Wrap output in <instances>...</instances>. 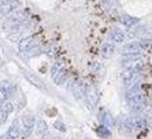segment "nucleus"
Listing matches in <instances>:
<instances>
[{
	"label": "nucleus",
	"mask_w": 152,
	"mask_h": 139,
	"mask_svg": "<svg viewBox=\"0 0 152 139\" xmlns=\"http://www.w3.org/2000/svg\"><path fill=\"white\" fill-rule=\"evenodd\" d=\"M126 104L133 113H140L147 106V98L141 89V83L126 89Z\"/></svg>",
	"instance_id": "nucleus-1"
},
{
	"label": "nucleus",
	"mask_w": 152,
	"mask_h": 139,
	"mask_svg": "<svg viewBox=\"0 0 152 139\" xmlns=\"http://www.w3.org/2000/svg\"><path fill=\"white\" fill-rule=\"evenodd\" d=\"M147 127V120L142 117L140 113H133L132 116L126 117L121 124V131L125 134H132V132H138Z\"/></svg>",
	"instance_id": "nucleus-2"
},
{
	"label": "nucleus",
	"mask_w": 152,
	"mask_h": 139,
	"mask_svg": "<svg viewBox=\"0 0 152 139\" xmlns=\"http://www.w3.org/2000/svg\"><path fill=\"white\" fill-rule=\"evenodd\" d=\"M152 45L151 38H138L134 41H130L125 44L121 48V53L122 55H132V53H142L144 51L149 49V46Z\"/></svg>",
	"instance_id": "nucleus-3"
},
{
	"label": "nucleus",
	"mask_w": 152,
	"mask_h": 139,
	"mask_svg": "<svg viewBox=\"0 0 152 139\" xmlns=\"http://www.w3.org/2000/svg\"><path fill=\"white\" fill-rule=\"evenodd\" d=\"M121 66L125 71H137L141 70L144 66L141 53H132V55H122Z\"/></svg>",
	"instance_id": "nucleus-4"
},
{
	"label": "nucleus",
	"mask_w": 152,
	"mask_h": 139,
	"mask_svg": "<svg viewBox=\"0 0 152 139\" xmlns=\"http://www.w3.org/2000/svg\"><path fill=\"white\" fill-rule=\"evenodd\" d=\"M122 80H124V85L126 86V89L130 86H134V85H140L142 82L141 70H137V71H125Z\"/></svg>",
	"instance_id": "nucleus-5"
},
{
	"label": "nucleus",
	"mask_w": 152,
	"mask_h": 139,
	"mask_svg": "<svg viewBox=\"0 0 152 139\" xmlns=\"http://www.w3.org/2000/svg\"><path fill=\"white\" fill-rule=\"evenodd\" d=\"M69 89L71 90V93H73V96H74V98L77 101H82L84 100V93H85V87H86V85L82 82L81 79H70L69 80Z\"/></svg>",
	"instance_id": "nucleus-6"
},
{
	"label": "nucleus",
	"mask_w": 152,
	"mask_h": 139,
	"mask_svg": "<svg viewBox=\"0 0 152 139\" xmlns=\"http://www.w3.org/2000/svg\"><path fill=\"white\" fill-rule=\"evenodd\" d=\"M19 1L18 0H0V15H10L11 12L18 10Z\"/></svg>",
	"instance_id": "nucleus-7"
},
{
	"label": "nucleus",
	"mask_w": 152,
	"mask_h": 139,
	"mask_svg": "<svg viewBox=\"0 0 152 139\" xmlns=\"http://www.w3.org/2000/svg\"><path fill=\"white\" fill-rule=\"evenodd\" d=\"M34 125H36V119L33 117V115L30 113H25V115L22 116V131L25 134V136L30 135L34 130Z\"/></svg>",
	"instance_id": "nucleus-8"
},
{
	"label": "nucleus",
	"mask_w": 152,
	"mask_h": 139,
	"mask_svg": "<svg viewBox=\"0 0 152 139\" xmlns=\"http://www.w3.org/2000/svg\"><path fill=\"white\" fill-rule=\"evenodd\" d=\"M96 100H97V97H96L95 87L86 85L85 93H84V101H85V104H86V106H88L89 109H93V106L96 105Z\"/></svg>",
	"instance_id": "nucleus-9"
},
{
	"label": "nucleus",
	"mask_w": 152,
	"mask_h": 139,
	"mask_svg": "<svg viewBox=\"0 0 152 139\" xmlns=\"http://www.w3.org/2000/svg\"><path fill=\"white\" fill-rule=\"evenodd\" d=\"M34 46H37V37L36 35L25 37V38L19 40V44H18V49L21 52H28V51H30Z\"/></svg>",
	"instance_id": "nucleus-10"
},
{
	"label": "nucleus",
	"mask_w": 152,
	"mask_h": 139,
	"mask_svg": "<svg viewBox=\"0 0 152 139\" xmlns=\"http://www.w3.org/2000/svg\"><path fill=\"white\" fill-rule=\"evenodd\" d=\"M12 111H14V105L11 102H8V101L1 102V105H0V125L7 122L8 116L12 113Z\"/></svg>",
	"instance_id": "nucleus-11"
},
{
	"label": "nucleus",
	"mask_w": 152,
	"mask_h": 139,
	"mask_svg": "<svg viewBox=\"0 0 152 139\" xmlns=\"http://www.w3.org/2000/svg\"><path fill=\"white\" fill-rule=\"evenodd\" d=\"M108 38H110V41L114 42V44H124L125 40H126V34H125L119 28H114V29H111L110 33H108Z\"/></svg>",
	"instance_id": "nucleus-12"
},
{
	"label": "nucleus",
	"mask_w": 152,
	"mask_h": 139,
	"mask_svg": "<svg viewBox=\"0 0 152 139\" xmlns=\"http://www.w3.org/2000/svg\"><path fill=\"white\" fill-rule=\"evenodd\" d=\"M69 77H70V74H69V70L66 68V67H62V68L58 71L55 75L52 77V79H53V82L58 85V86H62V85H64L66 82H67V79H69Z\"/></svg>",
	"instance_id": "nucleus-13"
},
{
	"label": "nucleus",
	"mask_w": 152,
	"mask_h": 139,
	"mask_svg": "<svg viewBox=\"0 0 152 139\" xmlns=\"http://www.w3.org/2000/svg\"><path fill=\"white\" fill-rule=\"evenodd\" d=\"M14 85L8 83L6 80H3L1 83H0V102H4V101H7V97L12 94L14 91Z\"/></svg>",
	"instance_id": "nucleus-14"
},
{
	"label": "nucleus",
	"mask_w": 152,
	"mask_h": 139,
	"mask_svg": "<svg viewBox=\"0 0 152 139\" xmlns=\"http://www.w3.org/2000/svg\"><path fill=\"white\" fill-rule=\"evenodd\" d=\"M99 120L100 123H102L103 125H106L107 128H114L115 125H117V123H115V119L113 117V115H111L110 112L107 111H103L102 113L99 115Z\"/></svg>",
	"instance_id": "nucleus-15"
},
{
	"label": "nucleus",
	"mask_w": 152,
	"mask_h": 139,
	"mask_svg": "<svg viewBox=\"0 0 152 139\" xmlns=\"http://www.w3.org/2000/svg\"><path fill=\"white\" fill-rule=\"evenodd\" d=\"M23 75H25V78L30 82L32 85H34L36 87H39V89H41V90H45V85H44V82H42L41 79H40L36 74L30 72V71H26V70H23Z\"/></svg>",
	"instance_id": "nucleus-16"
},
{
	"label": "nucleus",
	"mask_w": 152,
	"mask_h": 139,
	"mask_svg": "<svg viewBox=\"0 0 152 139\" xmlns=\"http://www.w3.org/2000/svg\"><path fill=\"white\" fill-rule=\"evenodd\" d=\"M6 134L8 135V138L10 139H19L21 138L22 128H21L19 122H18V120H14V123L10 125V128H8V131L6 132Z\"/></svg>",
	"instance_id": "nucleus-17"
},
{
	"label": "nucleus",
	"mask_w": 152,
	"mask_h": 139,
	"mask_svg": "<svg viewBox=\"0 0 152 139\" xmlns=\"http://www.w3.org/2000/svg\"><path fill=\"white\" fill-rule=\"evenodd\" d=\"M121 22H122L124 26H126L127 29H130V28H134L136 25L140 22V19H138L137 17H133V15L124 14L122 17H121Z\"/></svg>",
	"instance_id": "nucleus-18"
},
{
	"label": "nucleus",
	"mask_w": 152,
	"mask_h": 139,
	"mask_svg": "<svg viewBox=\"0 0 152 139\" xmlns=\"http://www.w3.org/2000/svg\"><path fill=\"white\" fill-rule=\"evenodd\" d=\"M100 52H102V56L103 57H111L115 52V44L114 42H104L100 48Z\"/></svg>",
	"instance_id": "nucleus-19"
},
{
	"label": "nucleus",
	"mask_w": 152,
	"mask_h": 139,
	"mask_svg": "<svg viewBox=\"0 0 152 139\" xmlns=\"http://www.w3.org/2000/svg\"><path fill=\"white\" fill-rule=\"evenodd\" d=\"M34 128H36V132H37V135H45L47 131H48V125H47V123L42 120V119H40V120H37L36 122V125H34Z\"/></svg>",
	"instance_id": "nucleus-20"
},
{
	"label": "nucleus",
	"mask_w": 152,
	"mask_h": 139,
	"mask_svg": "<svg viewBox=\"0 0 152 139\" xmlns=\"http://www.w3.org/2000/svg\"><path fill=\"white\" fill-rule=\"evenodd\" d=\"M96 132H97V135L100 136V138H103V139H108V138H111V130L110 128H107L106 125H100L99 128L96 130Z\"/></svg>",
	"instance_id": "nucleus-21"
},
{
	"label": "nucleus",
	"mask_w": 152,
	"mask_h": 139,
	"mask_svg": "<svg viewBox=\"0 0 152 139\" xmlns=\"http://www.w3.org/2000/svg\"><path fill=\"white\" fill-rule=\"evenodd\" d=\"M62 67H63V62H62V60H56L55 63H52V66H51V75L53 77Z\"/></svg>",
	"instance_id": "nucleus-22"
},
{
	"label": "nucleus",
	"mask_w": 152,
	"mask_h": 139,
	"mask_svg": "<svg viewBox=\"0 0 152 139\" xmlns=\"http://www.w3.org/2000/svg\"><path fill=\"white\" fill-rule=\"evenodd\" d=\"M53 127L58 130V131H66V127H64V124L60 120H56V122L53 123Z\"/></svg>",
	"instance_id": "nucleus-23"
},
{
	"label": "nucleus",
	"mask_w": 152,
	"mask_h": 139,
	"mask_svg": "<svg viewBox=\"0 0 152 139\" xmlns=\"http://www.w3.org/2000/svg\"><path fill=\"white\" fill-rule=\"evenodd\" d=\"M40 139H55V138H52L51 135H47V134H45V135H41V138H40Z\"/></svg>",
	"instance_id": "nucleus-24"
},
{
	"label": "nucleus",
	"mask_w": 152,
	"mask_h": 139,
	"mask_svg": "<svg viewBox=\"0 0 152 139\" xmlns=\"http://www.w3.org/2000/svg\"><path fill=\"white\" fill-rule=\"evenodd\" d=\"M0 139H10V138H8V135H7V134H4V135H1V136H0Z\"/></svg>",
	"instance_id": "nucleus-25"
},
{
	"label": "nucleus",
	"mask_w": 152,
	"mask_h": 139,
	"mask_svg": "<svg viewBox=\"0 0 152 139\" xmlns=\"http://www.w3.org/2000/svg\"><path fill=\"white\" fill-rule=\"evenodd\" d=\"M55 139H62V138H55Z\"/></svg>",
	"instance_id": "nucleus-26"
}]
</instances>
